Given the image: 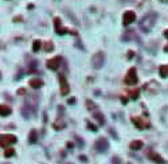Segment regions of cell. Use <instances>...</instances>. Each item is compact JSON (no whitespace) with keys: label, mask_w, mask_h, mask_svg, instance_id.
I'll list each match as a JSON object with an SVG mask.
<instances>
[{"label":"cell","mask_w":168,"mask_h":164,"mask_svg":"<svg viewBox=\"0 0 168 164\" xmlns=\"http://www.w3.org/2000/svg\"><path fill=\"white\" fill-rule=\"evenodd\" d=\"M156 19H157L156 13H153V12L147 13V15L140 20V28L143 30L144 32H149L153 28L155 23H156Z\"/></svg>","instance_id":"obj_1"},{"label":"cell","mask_w":168,"mask_h":164,"mask_svg":"<svg viewBox=\"0 0 168 164\" xmlns=\"http://www.w3.org/2000/svg\"><path fill=\"white\" fill-rule=\"evenodd\" d=\"M92 63H93V67H94V69H101V67L104 66V63H105V54H104L102 51L95 53L92 58Z\"/></svg>","instance_id":"obj_2"},{"label":"cell","mask_w":168,"mask_h":164,"mask_svg":"<svg viewBox=\"0 0 168 164\" xmlns=\"http://www.w3.org/2000/svg\"><path fill=\"white\" fill-rule=\"evenodd\" d=\"M137 81H138L137 70H136V67H130V69L128 70L127 75H125V83H127V85H136Z\"/></svg>","instance_id":"obj_3"},{"label":"cell","mask_w":168,"mask_h":164,"mask_svg":"<svg viewBox=\"0 0 168 164\" xmlns=\"http://www.w3.org/2000/svg\"><path fill=\"white\" fill-rule=\"evenodd\" d=\"M94 148L98 151V152L104 153L108 151L109 148V142H108V139L106 137H100V139H97V141L94 142Z\"/></svg>","instance_id":"obj_4"},{"label":"cell","mask_w":168,"mask_h":164,"mask_svg":"<svg viewBox=\"0 0 168 164\" xmlns=\"http://www.w3.org/2000/svg\"><path fill=\"white\" fill-rule=\"evenodd\" d=\"M135 20H136V13L133 11H125L124 15H122V24L124 26H129Z\"/></svg>","instance_id":"obj_5"},{"label":"cell","mask_w":168,"mask_h":164,"mask_svg":"<svg viewBox=\"0 0 168 164\" xmlns=\"http://www.w3.org/2000/svg\"><path fill=\"white\" fill-rule=\"evenodd\" d=\"M58 78H59V85H61V94L62 96H67L69 91H70V86H69L65 75H59Z\"/></svg>","instance_id":"obj_6"},{"label":"cell","mask_w":168,"mask_h":164,"mask_svg":"<svg viewBox=\"0 0 168 164\" xmlns=\"http://www.w3.org/2000/svg\"><path fill=\"white\" fill-rule=\"evenodd\" d=\"M61 61H62V58H61V56H54V58L49 59V61L46 62L47 69H50V70H57L58 67H59V65H61Z\"/></svg>","instance_id":"obj_7"},{"label":"cell","mask_w":168,"mask_h":164,"mask_svg":"<svg viewBox=\"0 0 168 164\" xmlns=\"http://www.w3.org/2000/svg\"><path fill=\"white\" fill-rule=\"evenodd\" d=\"M144 90H145L147 93H149V94H156L157 90H159V85H157L155 81H151V82H148V83L144 85Z\"/></svg>","instance_id":"obj_8"},{"label":"cell","mask_w":168,"mask_h":164,"mask_svg":"<svg viewBox=\"0 0 168 164\" xmlns=\"http://www.w3.org/2000/svg\"><path fill=\"white\" fill-rule=\"evenodd\" d=\"M16 141L18 139L14 134H1V147H6V144H15Z\"/></svg>","instance_id":"obj_9"},{"label":"cell","mask_w":168,"mask_h":164,"mask_svg":"<svg viewBox=\"0 0 168 164\" xmlns=\"http://www.w3.org/2000/svg\"><path fill=\"white\" fill-rule=\"evenodd\" d=\"M132 120H133V124L136 125V128H138V129H145L149 126V124L143 117H133Z\"/></svg>","instance_id":"obj_10"},{"label":"cell","mask_w":168,"mask_h":164,"mask_svg":"<svg viewBox=\"0 0 168 164\" xmlns=\"http://www.w3.org/2000/svg\"><path fill=\"white\" fill-rule=\"evenodd\" d=\"M148 159H151L152 161H155V163L157 164H165V160L161 157V156L159 155V153H155V152H148Z\"/></svg>","instance_id":"obj_11"},{"label":"cell","mask_w":168,"mask_h":164,"mask_svg":"<svg viewBox=\"0 0 168 164\" xmlns=\"http://www.w3.org/2000/svg\"><path fill=\"white\" fill-rule=\"evenodd\" d=\"M54 24H55V31H57V34H66V32H69V30H66L65 27H62V23H61V19L59 18H55L54 19Z\"/></svg>","instance_id":"obj_12"},{"label":"cell","mask_w":168,"mask_h":164,"mask_svg":"<svg viewBox=\"0 0 168 164\" xmlns=\"http://www.w3.org/2000/svg\"><path fill=\"white\" fill-rule=\"evenodd\" d=\"M28 85L33 89H39L43 86V81H42L41 78H31V79L28 81Z\"/></svg>","instance_id":"obj_13"},{"label":"cell","mask_w":168,"mask_h":164,"mask_svg":"<svg viewBox=\"0 0 168 164\" xmlns=\"http://www.w3.org/2000/svg\"><path fill=\"white\" fill-rule=\"evenodd\" d=\"M129 147L132 151H138V149L143 148V141H141V140H133V141L129 144Z\"/></svg>","instance_id":"obj_14"},{"label":"cell","mask_w":168,"mask_h":164,"mask_svg":"<svg viewBox=\"0 0 168 164\" xmlns=\"http://www.w3.org/2000/svg\"><path fill=\"white\" fill-rule=\"evenodd\" d=\"M93 117H94L95 120L98 121V124H100V125H104V124H105V117L101 114L100 110H95V112H93Z\"/></svg>","instance_id":"obj_15"},{"label":"cell","mask_w":168,"mask_h":164,"mask_svg":"<svg viewBox=\"0 0 168 164\" xmlns=\"http://www.w3.org/2000/svg\"><path fill=\"white\" fill-rule=\"evenodd\" d=\"M159 74L161 78H167L168 77V65H163L159 67Z\"/></svg>","instance_id":"obj_16"},{"label":"cell","mask_w":168,"mask_h":164,"mask_svg":"<svg viewBox=\"0 0 168 164\" xmlns=\"http://www.w3.org/2000/svg\"><path fill=\"white\" fill-rule=\"evenodd\" d=\"M86 108H87V110H89L90 113H93V112H95V110H98V106L94 104L93 101H90V99H87L86 101Z\"/></svg>","instance_id":"obj_17"},{"label":"cell","mask_w":168,"mask_h":164,"mask_svg":"<svg viewBox=\"0 0 168 164\" xmlns=\"http://www.w3.org/2000/svg\"><path fill=\"white\" fill-rule=\"evenodd\" d=\"M36 140H38V133H36V131H31L30 136H28V141H30L31 144H35Z\"/></svg>","instance_id":"obj_18"},{"label":"cell","mask_w":168,"mask_h":164,"mask_svg":"<svg viewBox=\"0 0 168 164\" xmlns=\"http://www.w3.org/2000/svg\"><path fill=\"white\" fill-rule=\"evenodd\" d=\"M41 48H42V42L41 40H38V39L34 40V43H33V51L34 53H38Z\"/></svg>","instance_id":"obj_19"},{"label":"cell","mask_w":168,"mask_h":164,"mask_svg":"<svg viewBox=\"0 0 168 164\" xmlns=\"http://www.w3.org/2000/svg\"><path fill=\"white\" fill-rule=\"evenodd\" d=\"M11 114V108L10 106H6V105H1V116H8Z\"/></svg>","instance_id":"obj_20"},{"label":"cell","mask_w":168,"mask_h":164,"mask_svg":"<svg viewBox=\"0 0 168 164\" xmlns=\"http://www.w3.org/2000/svg\"><path fill=\"white\" fill-rule=\"evenodd\" d=\"M14 153H15L14 148H8V149L4 151V156H6V157H11V156H14Z\"/></svg>","instance_id":"obj_21"},{"label":"cell","mask_w":168,"mask_h":164,"mask_svg":"<svg viewBox=\"0 0 168 164\" xmlns=\"http://www.w3.org/2000/svg\"><path fill=\"white\" fill-rule=\"evenodd\" d=\"M44 51H53L54 50V46H53V43L51 42H46L44 43Z\"/></svg>","instance_id":"obj_22"},{"label":"cell","mask_w":168,"mask_h":164,"mask_svg":"<svg viewBox=\"0 0 168 164\" xmlns=\"http://www.w3.org/2000/svg\"><path fill=\"white\" fill-rule=\"evenodd\" d=\"M129 96L132 97L133 99H136V98L138 97V90H137V89H136V90H130V91H129Z\"/></svg>","instance_id":"obj_23"},{"label":"cell","mask_w":168,"mask_h":164,"mask_svg":"<svg viewBox=\"0 0 168 164\" xmlns=\"http://www.w3.org/2000/svg\"><path fill=\"white\" fill-rule=\"evenodd\" d=\"M112 163H113V164H122L118 156H113V157H112Z\"/></svg>","instance_id":"obj_24"},{"label":"cell","mask_w":168,"mask_h":164,"mask_svg":"<svg viewBox=\"0 0 168 164\" xmlns=\"http://www.w3.org/2000/svg\"><path fill=\"white\" fill-rule=\"evenodd\" d=\"M18 94H20V96H24V94H26V90H24V88H20L19 90H18Z\"/></svg>","instance_id":"obj_25"},{"label":"cell","mask_w":168,"mask_h":164,"mask_svg":"<svg viewBox=\"0 0 168 164\" xmlns=\"http://www.w3.org/2000/svg\"><path fill=\"white\" fill-rule=\"evenodd\" d=\"M87 126H89V129H92V131H97V126H95V125H92L90 122H87Z\"/></svg>","instance_id":"obj_26"},{"label":"cell","mask_w":168,"mask_h":164,"mask_svg":"<svg viewBox=\"0 0 168 164\" xmlns=\"http://www.w3.org/2000/svg\"><path fill=\"white\" fill-rule=\"evenodd\" d=\"M133 54H135L133 51H129V53H128V59H132L133 58Z\"/></svg>","instance_id":"obj_27"},{"label":"cell","mask_w":168,"mask_h":164,"mask_svg":"<svg viewBox=\"0 0 168 164\" xmlns=\"http://www.w3.org/2000/svg\"><path fill=\"white\" fill-rule=\"evenodd\" d=\"M74 102H75V98H70V99H69V104H74Z\"/></svg>","instance_id":"obj_28"},{"label":"cell","mask_w":168,"mask_h":164,"mask_svg":"<svg viewBox=\"0 0 168 164\" xmlns=\"http://www.w3.org/2000/svg\"><path fill=\"white\" fill-rule=\"evenodd\" d=\"M79 159H81V160H84V161H86V160H87V159L85 157V156H79Z\"/></svg>","instance_id":"obj_29"},{"label":"cell","mask_w":168,"mask_h":164,"mask_svg":"<svg viewBox=\"0 0 168 164\" xmlns=\"http://www.w3.org/2000/svg\"><path fill=\"white\" fill-rule=\"evenodd\" d=\"M164 36L168 38V30H165V31H164Z\"/></svg>","instance_id":"obj_30"},{"label":"cell","mask_w":168,"mask_h":164,"mask_svg":"<svg viewBox=\"0 0 168 164\" xmlns=\"http://www.w3.org/2000/svg\"><path fill=\"white\" fill-rule=\"evenodd\" d=\"M164 50H165V51H167V53H168V45H167V46H165V47H164Z\"/></svg>","instance_id":"obj_31"},{"label":"cell","mask_w":168,"mask_h":164,"mask_svg":"<svg viewBox=\"0 0 168 164\" xmlns=\"http://www.w3.org/2000/svg\"><path fill=\"white\" fill-rule=\"evenodd\" d=\"M160 1H163V3H168V0H160Z\"/></svg>","instance_id":"obj_32"},{"label":"cell","mask_w":168,"mask_h":164,"mask_svg":"<svg viewBox=\"0 0 168 164\" xmlns=\"http://www.w3.org/2000/svg\"><path fill=\"white\" fill-rule=\"evenodd\" d=\"M128 164H132V163H128Z\"/></svg>","instance_id":"obj_33"}]
</instances>
